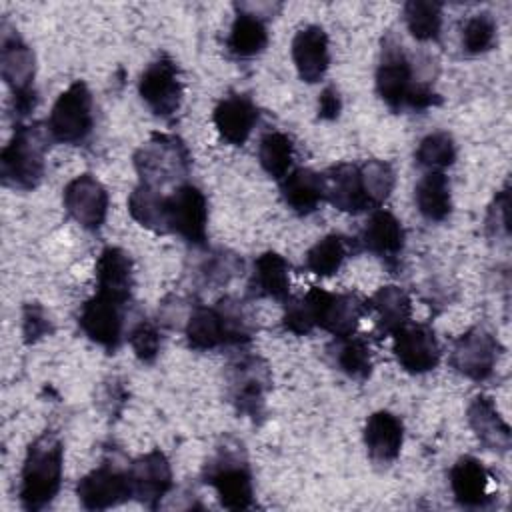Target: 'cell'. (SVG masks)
I'll return each instance as SVG.
<instances>
[{
    "mask_svg": "<svg viewBox=\"0 0 512 512\" xmlns=\"http://www.w3.org/2000/svg\"><path fill=\"white\" fill-rule=\"evenodd\" d=\"M394 356L408 374H426L440 362V344L428 324L408 322L394 334Z\"/></svg>",
    "mask_w": 512,
    "mask_h": 512,
    "instance_id": "18",
    "label": "cell"
},
{
    "mask_svg": "<svg viewBox=\"0 0 512 512\" xmlns=\"http://www.w3.org/2000/svg\"><path fill=\"white\" fill-rule=\"evenodd\" d=\"M486 228L492 234H508V188H502L496 198L494 204L488 210V218H486Z\"/></svg>",
    "mask_w": 512,
    "mask_h": 512,
    "instance_id": "42",
    "label": "cell"
},
{
    "mask_svg": "<svg viewBox=\"0 0 512 512\" xmlns=\"http://www.w3.org/2000/svg\"><path fill=\"white\" fill-rule=\"evenodd\" d=\"M166 198L168 194L162 190L138 184L128 196V212L142 228L154 234H168Z\"/></svg>",
    "mask_w": 512,
    "mask_h": 512,
    "instance_id": "32",
    "label": "cell"
},
{
    "mask_svg": "<svg viewBox=\"0 0 512 512\" xmlns=\"http://www.w3.org/2000/svg\"><path fill=\"white\" fill-rule=\"evenodd\" d=\"M126 306L128 302L104 292H94L78 314V326L88 340L108 352H116L126 332Z\"/></svg>",
    "mask_w": 512,
    "mask_h": 512,
    "instance_id": "11",
    "label": "cell"
},
{
    "mask_svg": "<svg viewBox=\"0 0 512 512\" xmlns=\"http://www.w3.org/2000/svg\"><path fill=\"white\" fill-rule=\"evenodd\" d=\"M334 366L352 380L364 382L372 374V352L364 336L350 334L346 338H336L330 348Z\"/></svg>",
    "mask_w": 512,
    "mask_h": 512,
    "instance_id": "33",
    "label": "cell"
},
{
    "mask_svg": "<svg viewBox=\"0 0 512 512\" xmlns=\"http://www.w3.org/2000/svg\"><path fill=\"white\" fill-rule=\"evenodd\" d=\"M168 234H176L190 246L204 248L208 240V202L204 192L190 184H176L166 198Z\"/></svg>",
    "mask_w": 512,
    "mask_h": 512,
    "instance_id": "12",
    "label": "cell"
},
{
    "mask_svg": "<svg viewBox=\"0 0 512 512\" xmlns=\"http://www.w3.org/2000/svg\"><path fill=\"white\" fill-rule=\"evenodd\" d=\"M94 128V102L86 82H72L52 104L46 130L52 142L78 146L88 140Z\"/></svg>",
    "mask_w": 512,
    "mask_h": 512,
    "instance_id": "9",
    "label": "cell"
},
{
    "mask_svg": "<svg viewBox=\"0 0 512 512\" xmlns=\"http://www.w3.org/2000/svg\"><path fill=\"white\" fill-rule=\"evenodd\" d=\"M406 28L418 42H436L442 34V4L432 0H410L402 8Z\"/></svg>",
    "mask_w": 512,
    "mask_h": 512,
    "instance_id": "35",
    "label": "cell"
},
{
    "mask_svg": "<svg viewBox=\"0 0 512 512\" xmlns=\"http://www.w3.org/2000/svg\"><path fill=\"white\" fill-rule=\"evenodd\" d=\"M138 94L142 102L160 118H172L184 98V84L176 62L168 54H160L140 74Z\"/></svg>",
    "mask_w": 512,
    "mask_h": 512,
    "instance_id": "13",
    "label": "cell"
},
{
    "mask_svg": "<svg viewBox=\"0 0 512 512\" xmlns=\"http://www.w3.org/2000/svg\"><path fill=\"white\" fill-rule=\"evenodd\" d=\"M376 94L394 112L404 108L424 112L440 104V94H436L430 82L414 76L408 54L392 36L382 42L380 60L376 66Z\"/></svg>",
    "mask_w": 512,
    "mask_h": 512,
    "instance_id": "2",
    "label": "cell"
},
{
    "mask_svg": "<svg viewBox=\"0 0 512 512\" xmlns=\"http://www.w3.org/2000/svg\"><path fill=\"white\" fill-rule=\"evenodd\" d=\"M0 74L10 88L12 114L16 120H24L38 104V92L34 88L36 58L32 48L20 38L16 30H8L2 24V48H0Z\"/></svg>",
    "mask_w": 512,
    "mask_h": 512,
    "instance_id": "7",
    "label": "cell"
},
{
    "mask_svg": "<svg viewBox=\"0 0 512 512\" xmlns=\"http://www.w3.org/2000/svg\"><path fill=\"white\" fill-rule=\"evenodd\" d=\"M350 242L340 234H328L320 238L304 256V266L316 276H334L346 262Z\"/></svg>",
    "mask_w": 512,
    "mask_h": 512,
    "instance_id": "36",
    "label": "cell"
},
{
    "mask_svg": "<svg viewBox=\"0 0 512 512\" xmlns=\"http://www.w3.org/2000/svg\"><path fill=\"white\" fill-rule=\"evenodd\" d=\"M128 344L134 350V356L144 362V364H152L162 348V334L158 330V326L152 320L140 318L138 322L132 324V328L128 330Z\"/></svg>",
    "mask_w": 512,
    "mask_h": 512,
    "instance_id": "40",
    "label": "cell"
},
{
    "mask_svg": "<svg viewBox=\"0 0 512 512\" xmlns=\"http://www.w3.org/2000/svg\"><path fill=\"white\" fill-rule=\"evenodd\" d=\"M466 420L474 436L486 450H494L500 454L510 450V444H512L510 426L500 416L490 396L486 394L474 396L466 408Z\"/></svg>",
    "mask_w": 512,
    "mask_h": 512,
    "instance_id": "26",
    "label": "cell"
},
{
    "mask_svg": "<svg viewBox=\"0 0 512 512\" xmlns=\"http://www.w3.org/2000/svg\"><path fill=\"white\" fill-rule=\"evenodd\" d=\"M414 202L428 222H444L452 212L450 180L444 172H426L414 188Z\"/></svg>",
    "mask_w": 512,
    "mask_h": 512,
    "instance_id": "31",
    "label": "cell"
},
{
    "mask_svg": "<svg viewBox=\"0 0 512 512\" xmlns=\"http://www.w3.org/2000/svg\"><path fill=\"white\" fill-rule=\"evenodd\" d=\"M128 474L134 498L150 510H156L160 506V500L172 488V466L166 454L160 450H150L144 456L136 458L128 466Z\"/></svg>",
    "mask_w": 512,
    "mask_h": 512,
    "instance_id": "19",
    "label": "cell"
},
{
    "mask_svg": "<svg viewBox=\"0 0 512 512\" xmlns=\"http://www.w3.org/2000/svg\"><path fill=\"white\" fill-rule=\"evenodd\" d=\"M270 388L272 372L260 356L244 354L228 366V398L238 414L262 420Z\"/></svg>",
    "mask_w": 512,
    "mask_h": 512,
    "instance_id": "10",
    "label": "cell"
},
{
    "mask_svg": "<svg viewBox=\"0 0 512 512\" xmlns=\"http://www.w3.org/2000/svg\"><path fill=\"white\" fill-rule=\"evenodd\" d=\"M212 120L224 142L232 146H242L256 128L260 120V110L250 96L228 94L216 104Z\"/></svg>",
    "mask_w": 512,
    "mask_h": 512,
    "instance_id": "22",
    "label": "cell"
},
{
    "mask_svg": "<svg viewBox=\"0 0 512 512\" xmlns=\"http://www.w3.org/2000/svg\"><path fill=\"white\" fill-rule=\"evenodd\" d=\"M458 150L456 142L448 132H430L418 142L414 152V160L418 166L426 168L428 172H444L456 162Z\"/></svg>",
    "mask_w": 512,
    "mask_h": 512,
    "instance_id": "37",
    "label": "cell"
},
{
    "mask_svg": "<svg viewBox=\"0 0 512 512\" xmlns=\"http://www.w3.org/2000/svg\"><path fill=\"white\" fill-rule=\"evenodd\" d=\"M498 356L500 344L494 334L482 326H474L452 342L450 366L460 376L482 382L492 376Z\"/></svg>",
    "mask_w": 512,
    "mask_h": 512,
    "instance_id": "15",
    "label": "cell"
},
{
    "mask_svg": "<svg viewBox=\"0 0 512 512\" xmlns=\"http://www.w3.org/2000/svg\"><path fill=\"white\" fill-rule=\"evenodd\" d=\"M366 314V300L358 294L328 292L312 286L300 298H288L284 302L282 326L286 332L306 336L320 328L334 338H346L354 334L360 318Z\"/></svg>",
    "mask_w": 512,
    "mask_h": 512,
    "instance_id": "1",
    "label": "cell"
},
{
    "mask_svg": "<svg viewBox=\"0 0 512 512\" xmlns=\"http://www.w3.org/2000/svg\"><path fill=\"white\" fill-rule=\"evenodd\" d=\"M76 496L86 510H108L134 498L128 466H120L114 460L102 462L76 484Z\"/></svg>",
    "mask_w": 512,
    "mask_h": 512,
    "instance_id": "14",
    "label": "cell"
},
{
    "mask_svg": "<svg viewBox=\"0 0 512 512\" xmlns=\"http://www.w3.org/2000/svg\"><path fill=\"white\" fill-rule=\"evenodd\" d=\"M450 490L454 500L462 508H484L492 502L490 494V472L474 456H460L450 472Z\"/></svg>",
    "mask_w": 512,
    "mask_h": 512,
    "instance_id": "24",
    "label": "cell"
},
{
    "mask_svg": "<svg viewBox=\"0 0 512 512\" xmlns=\"http://www.w3.org/2000/svg\"><path fill=\"white\" fill-rule=\"evenodd\" d=\"M326 200L340 212L360 214L368 210H376L370 194L366 190L364 174L360 164L340 162L322 172Z\"/></svg>",
    "mask_w": 512,
    "mask_h": 512,
    "instance_id": "17",
    "label": "cell"
},
{
    "mask_svg": "<svg viewBox=\"0 0 512 512\" xmlns=\"http://www.w3.org/2000/svg\"><path fill=\"white\" fill-rule=\"evenodd\" d=\"M184 336L192 350L206 352L222 346L248 344L252 340V326L240 302L226 296L212 306H192L186 316Z\"/></svg>",
    "mask_w": 512,
    "mask_h": 512,
    "instance_id": "4",
    "label": "cell"
},
{
    "mask_svg": "<svg viewBox=\"0 0 512 512\" xmlns=\"http://www.w3.org/2000/svg\"><path fill=\"white\" fill-rule=\"evenodd\" d=\"M68 216L88 232H98L108 216V192L92 174L72 178L62 194Z\"/></svg>",
    "mask_w": 512,
    "mask_h": 512,
    "instance_id": "16",
    "label": "cell"
},
{
    "mask_svg": "<svg viewBox=\"0 0 512 512\" xmlns=\"http://www.w3.org/2000/svg\"><path fill=\"white\" fill-rule=\"evenodd\" d=\"M248 298H270L286 302L290 298V264L278 252H264L252 264V274L246 286Z\"/></svg>",
    "mask_w": 512,
    "mask_h": 512,
    "instance_id": "25",
    "label": "cell"
},
{
    "mask_svg": "<svg viewBox=\"0 0 512 512\" xmlns=\"http://www.w3.org/2000/svg\"><path fill=\"white\" fill-rule=\"evenodd\" d=\"M52 138L46 126L18 124L12 138L0 152V180L6 188L30 192L46 170V152Z\"/></svg>",
    "mask_w": 512,
    "mask_h": 512,
    "instance_id": "5",
    "label": "cell"
},
{
    "mask_svg": "<svg viewBox=\"0 0 512 512\" xmlns=\"http://www.w3.org/2000/svg\"><path fill=\"white\" fill-rule=\"evenodd\" d=\"M96 290L130 302L134 288V262L118 246H106L96 260Z\"/></svg>",
    "mask_w": 512,
    "mask_h": 512,
    "instance_id": "28",
    "label": "cell"
},
{
    "mask_svg": "<svg viewBox=\"0 0 512 512\" xmlns=\"http://www.w3.org/2000/svg\"><path fill=\"white\" fill-rule=\"evenodd\" d=\"M290 54L300 80L306 84L320 82L330 68V42L326 30L318 24L300 28L292 38Z\"/></svg>",
    "mask_w": 512,
    "mask_h": 512,
    "instance_id": "20",
    "label": "cell"
},
{
    "mask_svg": "<svg viewBox=\"0 0 512 512\" xmlns=\"http://www.w3.org/2000/svg\"><path fill=\"white\" fill-rule=\"evenodd\" d=\"M362 438H364L368 458L376 466L386 468L394 464L402 452L404 424L394 412L378 410L366 418Z\"/></svg>",
    "mask_w": 512,
    "mask_h": 512,
    "instance_id": "21",
    "label": "cell"
},
{
    "mask_svg": "<svg viewBox=\"0 0 512 512\" xmlns=\"http://www.w3.org/2000/svg\"><path fill=\"white\" fill-rule=\"evenodd\" d=\"M270 32L264 16L252 12L246 4H236V16L226 38V50L240 60L254 58L266 50Z\"/></svg>",
    "mask_w": 512,
    "mask_h": 512,
    "instance_id": "27",
    "label": "cell"
},
{
    "mask_svg": "<svg viewBox=\"0 0 512 512\" xmlns=\"http://www.w3.org/2000/svg\"><path fill=\"white\" fill-rule=\"evenodd\" d=\"M134 168L140 184L162 190L166 184H182L190 172V152L174 134H152L134 154Z\"/></svg>",
    "mask_w": 512,
    "mask_h": 512,
    "instance_id": "8",
    "label": "cell"
},
{
    "mask_svg": "<svg viewBox=\"0 0 512 512\" xmlns=\"http://www.w3.org/2000/svg\"><path fill=\"white\" fill-rule=\"evenodd\" d=\"M360 168H362V174H364V182H366V190L370 194V200H372L374 208H380L394 190V184H396L394 168L388 162L378 160V158L364 160L360 164Z\"/></svg>",
    "mask_w": 512,
    "mask_h": 512,
    "instance_id": "39",
    "label": "cell"
},
{
    "mask_svg": "<svg viewBox=\"0 0 512 512\" xmlns=\"http://www.w3.org/2000/svg\"><path fill=\"white\" fill-rule=\"evenodd\" d=\"M498 40V26L490 12L472 14L462 28V50L470 56L486 54Z\"/></svg>",
    "mask_w": 512,
    "mask_h": 512,
    "instance_id": "38",
    "label": "cell"
},
{
    "mask_svg": "<svg viewBox=\"0 0 512 512\" xmlns=\"http://www.w3.org/2000/svg\"><path fill=\"white\" fill-rule=\"evenodd\" d=\"M404 242L406 232L402 222L384 208L372 210L358 236V244L362 250L370 252L380 260H386L388 264L398 260L404 250Z\"/></svg>",
    "mask_w": 512,
    "mask_h": 512,
    "instance_id": "23",
    "label": "cell"
},
{
    "mask_svg": "<svg viewBox=\"0 0 512 512\" xmlns=\"http://www.w3.org/2000/svg\"><path fill=\"white\" fill-rule=\"evenodd\" d=\"M280 196L284 204L298 216H308L326 200L322 172L310 168H294L280 180Z\"/></svg>",
    "mask_w": 512,
    "mask_h": 512,
    "instance_id": "30",
    "label": "cell"
},
{
    "mask_svg": "<svg viewBox=\"0 0 512 512\" xmlns=\"http://www.w3.org/2000/svg\"><path fill=\"white\" fill-rule=\"evenodd\" d=\"M54 330L50 318L46 316V310L36 304V302H28L22 308V336L26 344H34L38 340H42L44 336H50Z\"/></svg>",
    "mask_w": 512,
    "mask_h": 512,
    "instance_id": "41",
    "label": "cell"
},
{
    "mask_svg": "<svg viewBox=\"0 0 512 512\" xmlns=\"http://www.w3.org/2000/svg\"><path fill=\"white\" fill-rule=\"evenodd\" d=\"M258 162L270 178L282 180L294 164L292 138L280 130L266 132L258 142Z\"/></svg>",
    "mask_w": 512,
    "mask_h": 512,
    "instance_id": "34",
    "label": "cell"
},
{
    "mask_svg": "<svg viewBox=\"0 0 512 512\" xmlns=\"http://www.w3.org/2000/svg\"><path fill=\"white\" fill-rule=\"evenodd\" d=\"M342 112V96L336 86L328 84L322 88L318 96V118L320 120H336Z\"/></svg>",
    "mask_w": 512,
    "mask_h": 512,
    "instance_id": "43",
    "label": "cell"
},
{
    "mask_svg": "<svg viewBox=\"0 0 512 512\" xmlns=\"http://www.w3.org/2000/svg\"><path fill=\"white\" fill-rule=\"evenodd\" d=\"M204 484L212 486L228 510H246L254 504V478L240 442L224 440L202 468Z\"/></svg>",
    "mask_w": 512,
    "mask_h": 512,
    "instance_id": "6",
    "label": "cell"
},
{
    "mask_svg": "<svg viewBox=\"0 0 512 512\" xmlns=\"http://www.w3.org/2000/svg\"><path fill=\"white\" fill-rule=\"evenodd\" d=\"M366 312L382 336H394L412 318V300L400 286H382L366 300Z\"/></svg>",
    "mask_w": 512,
    "mask_h": 512,
    "instance_id": "29",
    "label": "cell"
},
{
    "mask_svg": "<svg viewBox=\"0 0 512 512\" xmlns=\"http://www.w3.org/2000/svg\"><path fill=\"white\" fill-rule=\"evenodd\" d=\"M64 474V446L54 432H42L26 450L18 500L28 512H40L58 496Z\"/></svg>",
    "mask_w": 512,
    "mask_h": 512,
    "instance_id": "3",
    "label": "cell"
}]
</instances>
